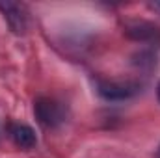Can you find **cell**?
I'll return each instance as SVG.
<instances>
[{
	"mask_svg": "<svg viewBox=\"0 0 160 158\" xmlns=\"http://www.w3.org/2000/svg\"><path fill=\"white\" fill-rule=\"evenodd\" d=\"M97 91L106 101H125L138 93L136 82H118V80H101L97 84Z\"/></svg>",
	"mask_w": 160,
	"mask_h": 158,
	"instance_id": "7a4b0ae2",
	"label": "cell"
},
{
	"mask_svg": "<svg viewBox=\"0 0 160 158\" xmlns=\"http://www.w3.org/2000/svg\"><path fill=\"white\" fill-rule=\"evenodd\" d=\"M0 11L4 15V19L8 21L9 28L13 34H24L26 30V9L21 4L15 2H0Z\"/></svg>",
	"mask_w": 160,
	"mask_h": 158,
	"instance_id": "3957f363",
	"label": "cell"
},
{
	"mask_svg": "<svg viewBox=\"0 0 160 158\" xmlns=\"http://www.w3.org/2000/svg\"><path fill=\"white\" fill-rule=\"evenodd\" d=\"M151 6H153L155 9H158V11H160V2H155V4H151Z\"/></svg>",
	"mask_w": 160,
	"mask_h": 158,
	"instance_id": "5b68a950",
	"label": "cell"
},
{
	"mask_svg": "<svg viewBox=\"0 0 160 158\" xmlns=\"http://www.w3.org/2000/svg\"><path fill=\"white\" fill-rule=\"evenodd\" d=\"M34 114L45 128H56L65 121V108L60 101L41 97L34 104Z\"/></svg>",
	"mask_w": 160,
	"mask_h": 158,
	"instance_id": "6da1fadb",
	"label": "cell"
},
{
	"mask_svg": "<svg viewBox=\"0 0 160 158\" xmlns=\"http://www.w3.org/2000/svg\"><path fill=\"white\" fill-rule=\"evenodd\" d=\"M8 132H9V138L13 140V143L21 149H32L38 143L34 128L24 123H11L8 126Z\"/></svg>",
	"mask_w": 160,
	"mask_h": 158,
	"instance_id": "277c9868",
	"label": "cell"
},
{
	"mask_svg": "<svg viewBox=\"0 0 160 158\" xmlns=\"http://www.w3.org/2000/svg\"><path fill=\"white\" fill-rule=\"evenodd\" d=\"M157 97H158V102H160V82H158V86H157Z\"/></svg>",
	"mask_w": 160,
	"mask_h": 158,
	"instance_id": "8992f818",
	"label": "cell"
},
{
	"mask_svg": "<svg viewBox=\"0 0 160 158\" xmlns=\"http://www.w3.org/2000/svg\"><path fill=\"white\" fill-rule=\"evenodd\" d=\"M157 158H160V145H158V149H157Z\"/></svg>",
	"mask_w": 160,
	"mask_h": 158,
	"instance_id": "52a82bcc",
	"label": "cell"
}]
</instances>
